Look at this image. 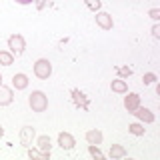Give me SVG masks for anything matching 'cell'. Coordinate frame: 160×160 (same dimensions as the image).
I'll list each match as a JSON object with an SVG mask.
<instances>
[{
  "mask_svg": "<svg viewBox=\"0 0 160 160\" xmlns=\"http://www.w3.org/2000/svg\"><path fill=\"white\" fill-rule=\"evenodd\" d=\"M28 106L32 108V112H44L48 108V96L42 90H32V94L28 96Z\"/></svg>",
  "mask_w": 160,
  "mask_h": 160,
  "instance_id": "1",
  "label": "cell"
},
{
  "mask_svg": "<svg viewBox=\"0 0 160 160\" xmlns=\"http://www.w3.org/2000/svg\"><path fill=\"white\" fill-rule=\"evenodd\" d=\"M50 74H52V64H50L48 58H38L34 62V76L40 80H48Z\"/></svg>",
  "mask_w": 160,
  "mask_h": 160,
  "instance_id": "2",
  "label": "cell"
},
{
  "mask_svg": "<svg viewBox=\"0 0 160 160\" xmlns=\"http://www.w3.org/2000/svg\"><path fill=\"white\" fill-rule=\"evenodd\" d=\"M8 48H10V52L12 54H22L24 52V48H26V40H24L22 34H12V36L8 38Z\"/></svg>",
  "mask_w": 160,
  "mask_h": 160,
  "instance_id": "3",
  "label": "cell"
},
{
  "mask_svg": "<svg viewBox=\"0 0 160 160\" xmlns=\"http://www.w3.org/2000/svg\"><path fill=\"white\" fill-rule=\"evenodd\" d=\"M18 138H20V144H22L24 148H30L32 142H34V138H36V130H34L32 126H22L20 128Z\"/></svg>",
  "mask_w": 160,
  "mask_h": 160,
  "instance_id": "4",
  "label": "cell"
},
{
  "mask_svg": "<svg viewBox=\"0 0 160 160\" xmlns=\"http://www.w3.org/2000/svg\"><path fill=\"white\" fill-rule=\"evenodd\" d=\"M96 24H98L102 30H112L114 20H112V16H110L108 12H102V10H98V12H96Z\"/></svg>",
  "mask_w": 160,
  "mask_h": 160,
  "instance_id": "5",
  "label": "cell"
},
{
  "mask_svg": "<svg viewBox=\"0 0 160 160\" xmlns=\"http://www.w3.org/2000/svg\"><path fill=\"white\" fill-rule=\"evenodd\" d=\"M138 106H140V96L136 92H126V96H124V108L132 114Z\"/></svg>",
  "mask_w": 160,
  "mask_h": 160,
  "instance_id": "6",
  "label": "cell"
},
{
  "mask_svg": "<svg viewBox=\"0 0 160 160\" xmlns=\"http://www.w3.org/2000/svg\"><path fill=\"white\" fill-rule=\"evenodd\" d=\"M74 144H76V140H74V136L70 132H60L58 134V146L62 150H72Z\"/></svg>",
  "mask_w": 160,
  "mask_h": 160,
  "instance_id": "7",
  "label": "cell"
},
{
  "mask_svg": "<svg viewBox=\"0 0 160 160\" xmlns=\"http://www.w3.org/2000/svg\"><path fill=\"white\" fill-rule=\"evenodd\" d=\"M132 114L140 120V122H144V124H152V122H154V114L150 112L148 108H144V106H138Z\"/></svg>",
  "mask_w": 160,
  "mask_h": 160,
  "instance_id": "8",
  "label": "cell"
},
{
  "mask_svg": "<svg viewBox=\"0 0 160 160\" xmlns=\"http://www.w3.org/2000/svg\"><path fill=\"white\" fill-rule=\"evenodd\" d=\"M12 88L16 90H26L28 88V76L24 72H16L12 76Z\"/></svg>",
  "mask_w": 160,
  "mask_h": 160,
  "instance_id": "9",
  "label": "cell"
},
{
  "mask_svg": "<svg viewBox=\"0 0 160 160\" xmlns=\"http://www.w3.org/2000/svg\"><path fill=\"white\" fill-rule=\"evenodd\" d=\"M70 94H72V100H74L76 106L84 108V110L88 108V98H86V94H84V92H80L78 88H72V90H70Z\"/></svg>",
  "mask_w": 160,
  "mask_h": 160,
  "instance_id": "10",
  "label": "cell"
},
{
  "mask_svg": "<svg viewBox=\"0 0 160 160\" xmlns=\"http://www.w3.org/2000/svg\"><path fill=\"white\" fill-rule=\"evenodd\" d=\"M12 100H14L12 88L2 86V84H0V106H8V104H12Z\"/></svg>",
  "mask_w": 160,
  "mask_h": 160,
  "instance_id": "11",
  "label": "cell"
},
{
  "mask_svg": "<svg viewBox=\"0 0 160 160\" xmlns=\"http://www.w3.org/2000/svg\"><path fill=\"white\" fill-rule=\"evenodd\" d=\"M110 88H112V92H116V94H126L128 92V84H126L124 78L112 80V82H110Z\"/></svg>",
  "mask_w": 160,
  "mask_h": 160,
  "instance_id": "12",
  "label": "cell"
},
{
  "mask_svg": "<svg viewBox=\"0 0 160 160\" xmlns=\"http://www.w3.org/2000/svg\"><path fill=\"white\" fill-rule=\"evenodd\" d=\"M102 132H100V130H96V128H94V130H88V132H86V142L88 144H96V146H100V144H102Z\"/></svg>",
  "mask_w": 160,
  "mask_h": 160,
  "instance_id": "13",
  "label": "cell"
},
{
  "mask_svg": "<svg viewBox=\"0 0 160 160\" xmlns=\"http://www.w3.org/2000/svg\"><path fill=\"white\" fill-rule=\"evenodd\" d=\"M110 158L116 160V158H124L126 156V148L122 146V144H110V150H108Z\"/></svg>",
  "mask_w": 160,
  "mask_h": 160,
  "instance_id": "14",
  "label": "cell"
},
{
  "mask_svg": "<svg viewBox=\"0 0 160 160\" xmlns=\"http://www.w3.org/2000/svg\"><path fill=\"white\" fill-rule=\"evenodd\" d=\"M36 144H38V150H42V152H50V148H52V142H50L48 134H40L36 138Z\"/></svg>",
  "mask_w": 160,
  "mask_h": 160,
  "instance_id": "15",
  "label": "cell"
},
{
  "mask_svg": "<svg viewBox=\"0 0 160 160\" xmlns=\"http://www.w3.org/2000/svg\"><path fill=\"white\" fill-rule=\"evenodd\" d=\"M28 158H32V160H48L50 158V152H42V150L30 146L28 148Z\"/></svg>",
  "mask_w": 160,
  "mask_h": 160,
  "instance_id": "16",
  "label": "cell"
},
{
  "mask_svg": "<svg viewBox=\"0 0 160 160\" xmlns=\"http://www.w3.org/2000/svg\"><path fill=\"white\" fill-rule=\"evenodd\" d=\"M0 64H2V66H12L14 54L10 52V50H0Z\"/></svg>",
  "mask_w": 160,
  "mask_h": 160,
  "instance_id": "17",
  "label": "cell"
},
{
  "mask_svg": "<svg viewBox=\"0 0 160 160\" xmlns=\"http://www.w3.org/2000/svg\"><path fill=\"white\" fill-rule=\"evenodd\" d=\"M128 132H130V134H134V136H144L146 128H144L140 122H134V124H130V126H128Z\"/></svg>",
  "mask_w": 160,
  "mask_h": 160,
  "instance_id": "18",
  "label": "cell"
},
{
  "mask_svg": "<svg viewBox=\"0 0 160 160\" xmlns=\"http://www.w3.org/2000/svg\"><path fill=\"white\" fill-rule=\"evenodd\" d=\"M88 152H90V156L96 158V160H102L104 158L102 150H100V146H96V144H88Z\"/></svg>",
  "mask_w": 160,
  "mask_h": 160,
  "instance_id": "19",
  "label": "cell"
},
{
  "mask_svg": "<svg viewBox=\"0 0 160 160\" xmlns=\"http://www.w3.org/2000/svg\"><path fill=\"white\" fill-rule=\"evenodd\" d=\"M84 4H86L90 10H94V12H98V10L102 8V2H100V0H84Z\"/></svg>",
  "mask_w": 160,
  "mask_h": 160,
  "instance_id": "20",
  "label": "cell"
},
{
  "mask_svg": "<svg viewBox=\"0 0 160 160\" xmlns=\"http://www.w3.org/2000/svg\"><path fill=\"white\" fill-rule=\"evenodd\" d=\"M118 78H128L130 74H132V68H128V66H118Z\"/></svg>",
  "mask_w": 160,
  "mask_h": 160,
  "instance_id": "21",
  "label": "cell"
},
{
  "mask_svg": "<svg viewBox=\"0 0 160 160\" xmlns=\"http://www.w3.org/2000/svg\"><path fill=\"white\" fill-rule=\"evenodd\" d=\"M142 82H144V84H152V82H156V74H154V72H146V74L142 76Z\"/></svg>",
  "mask_w": 160,
  "mask_h": 160,
  "instance_id": "22",
  "label": "cell"
},
{
  "mask_svg": "<svg viewBox=\"0 0 160 160\" xmlns=\"http://www.w3.org/2000/svg\"><path fill=\"white\" fill-rule=\"evenodd\" d=\"M148 16L152 18L154 22H158V20H160V10H158V8H152V10L148 12Z\"/></svg>",
  "mask_w": 160,
  "mask_h": 160,
  "instance_id": "23",
  "label": "cell"
},
{
  "mask_svg": "<svg viewBox=\"0 0 160 160\" xmlns=\"http://www.w3.org/2000/svg\"><path fill=\"white\" fill-rule=\"evenodd\" d=\"M152 36L156 38V40L160 38V24H158V22H156V24H154V26H152Z\"/></svg>",
  "mask_w": 160,
  "mask_h": 160,
  "instance_id": "24",
  "label": "cell"
},
{
  "mask_svg": "<svg viewBox=\"0 0 160 160\" xmlns=\"http://www.w3.org/2000/svg\"><path fill=\"white\" fill-rule=\"evenodd\" d=\"M14 2H18V4H22V6H26V4H32L34 0H14Z\"/></svg>",
  "mask_w": 160,
  "mask_h": 160,
  "instance_id": "25",
  "label": "cell"
},
{
  "mask_svg": "<svg viewBox=\"0 0 160 160\" xmlns=\"http://www.w3.org/2000/svg\"><path fill=\"white\" fill-rule=\"evenodd\" d=\"M44 4H46V0H38V4H36V8H38V10H42V8H44Z\"/></svg>",
  "mask_w": 160,
  "mask_h": 160,
  "instance_id": "26",
  "label": "cell"
},
{
  "mask_svg": "<svg viewBox=\"0 0 160 160\" xmlns=\"http://www.w3.org/2000/svg\"><path fill=\"white\" fill-rule=\"evenodd\" d=\"M2 136H4V128L0 126V138H2Z\"/></svg>",
  "mask_w": 160,
  "mask_h": 160,
  "instance_id": "27",
  "label": "cell"
},
{
  "mask_svg": "<svg viewBox=\"0 0 160 160\" xmlns=\"http://www.w3.org/2000/svg\"><path fill=\"white\" fill-rule=\"evenodd\" d=\"M0 84H2V74H0Z\"/></svg>",
  "mask_w": 160,
  "mask_h": 160,
  "instance_id": "28",
  "label": "cell"
}]
</instances>
